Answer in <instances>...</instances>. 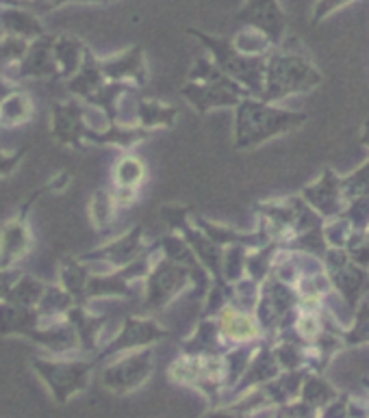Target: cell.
Returning a JSON list of instances; mask_svg holds the SVG:
<instances>
[{
	"instance_id": "6",
	"label": "cell",
	"mask_w": 369,
	"mask_h": 418,
	"mask_svg": "<svg viewBox=\"0 0 369 418\" xmlns=\"http://www.w3.org/2000/svg\"><path fill=\"white\" fill-rule=\"evenodd\" d=\"M317 418H348V395L339 393V397L317 412Z\"/></svg>"
},
{
	"instance_id": "2",
	"label": "cell",
	"mask_w": 369,
	"mask_h": 418,
	"mask_svg": "<svg viewBox=\"0 0 369 418\" xmlns=\"http://www.w3.org/2000/svg\"><path fill=\"white\" fill-rule=\"evenodd\" d=\"M302 397H304L306 405H309L311 410L320 412L322 407H326L330 401H334L336 397H339V390H336L334 386H330L324 377L311 375V377H306V381H304Z\"/></svg>"
},
{
	"instance_id": "5",
	"label": "cell",
	"mask_w": 369,
	"mask_h": 418,
	"mask_svg": "<svg viewBox=\"0 0 369 418\" xmlns=\"http://www.w3.org/2000/svg\"><path fill=\"white\" fill-rule=\"evenodd\" d=\"M224 330L228 336L233 338H252L259 334V328L252 318L243 316L239 312H228L226 318H224Z\"/></svg>"
},
{
	"instance_id": "4",
	"label": "cell",
	"mask_w": 369,
	"mask_h": 418,
	"mask_svg": "<svg viewBox=\"0 0 369 418\" xmlns=\"http://www.w3.org/2000/svg\"><path fill=\"white\" fill-rule=\"evenodd\" d=\"M341 191H344L346 204L356 198L369 196V160H365L356 172L341 176Z\"/></svg>"
},
{
	"instance_id": "8",
	"label": "cell",
	"mask_w": 369,
	"mask_h": 418,
	"mask_svg": "<svg viewBox=\"0 0 369 418\" xmlns=\"http://www.w3.org/2000/svg\"><path fill=\"white\" fill-rule=\"evenodd\" d=\"M363 383H365V388H367V393H369V379H367V377L363 379Z\"/></svg>"
},
{
	"instance_id": "3",
	"label": "cell",
	"mask_w": 369,
	"mask_h": 418,
	"mask_svg": "<svg viewBox=\"0 0 369 418\" xmlns=\"http://www.w3.org/2000/svg\"><path fill=\"white\" fill-rule=\"evenodd\" d=\"M352 226H350V221L341 215V217H336V219H330V221H324V226H322V237H324V243L326 247L330 249H346L350 237H352Z\"/></svg>"
},
{
	"instance_id": "1",
	"label": "cell",
	"mask_w": 369,
	"mask_h": 418,
	"mask_svg": "<svg viewBox=\"0 0 369 418\" xmlns=\"http://www.w3.org/2000/svg\"><path fill=\"white\" fill-rule=\"evenodd\" d=\"M302 196H304L306 204L311 206V210L324 221L341 217L346 210L341 176L330 167H326L313 184L306 186Z\"/></svg>"
},
{
	"instance_id": "7",
	"label": "cell",
	"mask_w": 369,
	"mask_h": 418,
	"mask_svg": "<svg viewBox=\"0 0 369 418\" xmlns=\"http://www.w3.org/2000/svg\"><path fill=\"white\" fill-rule=\"evenodd\" d=\"M361 143L365 145V148H369V119L365 121V126H363V135H361Z\"/></svg>"
}]
</instances>
